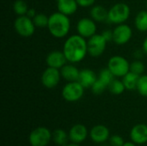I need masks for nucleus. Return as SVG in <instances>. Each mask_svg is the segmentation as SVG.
Masks as SVG:
<instances>
[{"label":"nucleus","mask_w":147,"mask_h":146,"mask_svg":"<svg viewBox=\"0 0 147 146\" xmlns=\"http://www.w3.org/2000/svg\"><path fill=\"white\" fill-rule=\"evenodd\" d=\"M91 140L96 144H102L109 139L110 133L109 128L103 125H96L93 126L90 132Z\"/></svg>","instance_id":"nucleus-14"},{"label":"nucleus","mask_w":147,"mask_h":146,"mask_svg":"<svg viewBox=\"0 0 147 146\" xmlns=\"http://www.w3.org/2000/svg\"><path fill=\"white\" fill-rule=\"evenodd\" d=\"M115 76L112 72L109 70V68H105L101 70L99 76L91 87V90L95 95H101L107 89H109V84L115 79Z\"/></svg>","instance_id":"nucleus-8"},{"label":"nucleus","mask_w":147,"mask_h":146,"mask_svg":"<svg viewBox=\"0 0 147 146\" xmlns=\"http://www.w3.org/2000/svg\"><path fill=\"white\" fill-rule=\"evenodd\" d=\"M132 34V28L127 24H118L113 30V41L116 45H125L131 40Z\"/></svg>","instance_id":"nucleus-10"},{"label":"nucleus","mask_w":147,"mask_h":146,"mask_svg":"<svg viewBox=\"0 0 147 146\" xmlns=\"http://www.w3.org/2000/svg\"><path fill=\"white\" fill-rule=\"evenodd\" d=\"M69 139V134L62 129H56L52 133V140L59 146H65L67 145Z\"/></svg>","instance_id":"nucleus-22"},{"label":"nucleus","mask_w":147,"mask_h":146,"mask_svg":"<svg viewBox=\"0 0 147 146\" xmlns=\"http://www.w3.org/2000/svg\"><path fill=\"white\" fill-rule=\"evenodd\" d=\"M142 49H143V52L147 55V37L145 39V40H144V42H143Z\"/></svg>","instance_id":"nucleus-32"},{"label":"nucleus","mask_w":147,"mask_h":146,"mask_svg":"<svg viewBox=\"0 0 147 146\" xmlns=\"http://www.w3.org/2000/svg\"><path fill=\"white\" fill-rule=\"evenodd\" d=\"M90 16L95 22H102L103 21L108 20L109 10H107L102 5H95L90 9Z\"/></svg>","instance_id":"nucleus-20"},{"label":"nucleus","mask_w":147,"mask_h":146,"mask_svg":"<svg viewBox=\"0 0 147 146\" xmlns=\"http://www.w3.org/2000/svg\"><path fill=\"white\" fill-rule=\"evenodd\" d=\"M125 89L126 88L122 80L121 81L118 79H114L109 86V90L113 95H121Z\"/></svg>","instance_id":"nucleus-25"},{"label":"nucleus","mask_w":147,"mask_h":146,"mask_svg":"<svg viewBox=\"0 0 147 146\" xmlns=\"http://www.w3.org/2000/svg\"><path fill=\"white\" fill-rule=\"evenodd\" d=\"M130 138L133 142L137 145H144L147 143V125L137 124L130 132Z\"/></svg>","instance_id":"nucleus-16"},{"label":"nucleus","mask_w":147,"mask_h":146,"mask_svg":"<svg viewBox=\"0 0 147 146\" xmlns=\"http://www.w3.org/2000/svg\"><path fill=\"white\" fill-rule=\"evenodd\" d=\"M78 6H81V7H90V6H92L96 0H76Z\"/></svg>","instance_id":"nucleus-30"},{"label":"nucleus","mask_w":147,"mask_h":146,"mask_svg":"<svg viewBox=\"0 0 147 146\" xmlns=\"http://www.w3.org/2000/svg\"><path fill=\"white\" fill-rule=\"evenodd\" d=\"M140 75H137L132 71H129L122 77V82L125 85L126 89L127 90H134L137 89L138 82L140 79Z\"/></svg>","instance_id":"nucleus-21"},{"label":"nucleus","mask_w":147,"mask_h":146,"mask_svg":"<svg viewBox=\"0 0 147 146\" xmlns=\"http://www.w3.org/2000/svg\"><path fill=\"white\" fill-rule=\"evenodd\" d=\"M109 144L111 146H123L125 144V141L123 138L120 135H112L109 138Z\"/></svg>","instance_id":"nucleus-29"},{"label":"nucleus","mask_w":147,"mask_h":146,"mask_svg":"<svg viewBox=\"0 0 147 146\" xmlns=\"http://www.w3.org/2000/svg\"><path fill=\"white\" fill-rule=\"evenodd\" d=\"M52 140V133L45 126H39L34 129L28 137L31 146H47Z\"/></svg>","instance_id":"nucleus-6"},{"label":"nucleus","mask_w":147,"mask_h":146,"mask_svg":"<svg viewBox=\"0 0 147 146\" xmlns=\"http://www.w3.org/2000/svg\"><path fill=\"white\" fill-rule=\"evenodd\" d=\"M146 7H147V3H146Z\"/></svg>","instance_id":"nucleus-35"},{"label":"nucleus","mask_w":147,"mask_h":146,"mask_svg":"<svg viewBox=\"0 0 147 146\" xmlns=\"http://www.w3.org/2000/svg\"><path fill=\"white\" fill-rule=\"evenodd\" d=\"M84 93V88L78 82H68L63 89H62V96L63 98L69 102H74L79 101Z\"/></svg>","instance_id":"nucleus-7"},{"label":"nucleus","mask_w":147,"mask_h":146,"mask_svg":"<svg viewBox=\"0 0 147 146\" xmlns=\"http://www.w3.org/2000/svg\"><path fill=\"white\" fill-rule=\"evenodd\" d=\"M28 6L24 0H16L13 3V10L18 16L26 15L28 11Z\"/></svg>","instance_id":"nucleus-24"},{"label":"nucleus","mask_w":147,"mask_h":146,"mask_svg":"<svg viewBox=\"0 0 147 146\" xmlns=\"http://www.w3.org/2000/svg\"><path fill=\"white\" fill-rule=\"evenodd\" d=\"M108 68L115 77H123L130 71V63L124 57L115 55L109 59Z\"/></svg>","instance_id":"nucleus-3"},{"label":"nucleus","mask_w":147,"mask_h":146,"mask_svg":"<svg viewBox=\"0 0 147 146\" xmlns=\"http://www.w3.org/2000/svg\"><path fill=\"white\" fill-rule=\"evenodd\" d=\"M77 30L79 35L84 38H90L96 34V25L93 19L82 18L78 22Z\"/></svg>","instance_id":"nucleus-12"},{"label":"nucleus","mask_w":147,"mask_h":146,"mask_svg":"<svg viewBox=\"0 0 147 146\" xmlns=\"http://www.w3.org/2000/svg\"><path fill=\"white\" fill-rule=\"evenodd\" d=\"M57 7L59 12L69 16L78 10V4L76 0H58Z\"/></svg>","instance_id":"nucleus-18"},{"label":"nucleus","mask_w":147,"mask_h":146,"mask_svg":"<svg viewBox=\"0 0 147 146\" xmlns=\"http://www.w3.org/2000/svg\"><path fill=\"white\" fill-rule=\"evenodd\" d=\"M61 77L67 82H75L78 81L80 71L73 65L66 64L60 70Z\"/></svg>","instance_id":"nucleus-19"},{"label":"nucleus","mask_w":147,"mask_h":146,"mask_svg":"<svg viewBox=\"0 0 147 146\" xmlns=\"http://www.w3.org/2000/svg\"><path fill=\"white\" fill-rule=\"evenodd\" d=\"M96 79H97L96 75L92 70L84 69V70L80 71L78 82L84 89H88V88H91L93 86V84L95 83Z\"/></svg>","instance_id":"nucleus-17"},{"label":"nucleus","mask_w":147,"mask_h":146,"mask_svg":"<svg viewBox=\"0 0 147 146\" xmlns=\"http://www.w3.org/2000/svg\"><path fill=\"white\" fill-rule=\"evenodd\" d=\"M32 19H33V22H34L35 27L46 28L48 25L49 16H47L44 13H37Z\"/></svg>","instance_id":"nucleus-26"},{"label":"nucleus","mask_w":147,"mask_h":146,"mask_svg":"<svg viewBox=\"0 0 147 146\" xmlns=\"http://www.w3.org/2000/svg\"><path fill=\"white\" fill-rule=\"evenodd\" d=\"M102 36L106 39L107 41L112 40H113V31H110V30H105L102 33Z\"/></svg>","instance_id":"nucleus-31"},{"label":"nucleus","mask_w":147,"mask_h":146,"mask_svg":"<svg viewBox=\"0 0 147 146\" xmlns=\"http://www.w3.org/2000/svg\"><path fill=\"white\" fill-rule=\"evenodd\" d=\"M47 28L50 34L58 39L65 37L71 28L69 16L58 11L49 15Z\"/></svg>","instance_id":"nucleus-2"},{"label":"nucleus","mask_w":147,"mask_h":146,"mask_svg":"<svg viewBox=\"0 0 147 146\" xmlns=\"http://www.w3.org/2000/svg\"><path fill=\"white\" fill-rule=\"evenodd\" d=\"M107 42L108 41L102 34H94L93 36L89 38V40L87 41L88 53L93 58L100 57L106 49Z\"/></svg>","instance_id":"nucleus-9"},{"label":"nucleus","mask_w":147,"mask_h":146,"mask_svg":"<svg viewBox=\"0 0 147 146\" xmlns=\"http://www.w3.org/2000/svg\"><path fill=\"white\" fill-rule=\"evenodd\" d=\"M137 144H135L134 142H125V144L123 145V146H136Z\"/></svg>","instance_id":"nucleus-33"},{"label":"nucleus","mask_w":147,"mask_h":146,"mask_svg":"<svg viewBox=\"0 0 147 146\" xmlns=\"http://www.w3.org/2000/svg\"><path fill=\"white\" fill-rule=\"evenodd\" d=\"M65 146H80L78 144H75V143H71V144H67Z\"/></svg>","instance_id":"nucleus-34"},{"label":"nucleus","mask_w":147,"mask_h":146,"mask_svg":"<svg viewBox=\"0 0 147 146\" xmlns=\"http://www.w3.org/2000/svg\"><path fill=\"white\" fill-rule=\"evenodd\" d=\"M60 77L61 73L59 69L47 66V68L43 71L40 80L44 87L47 89H53L59 84Z\"/></svg>","instance_id":"nucleus-11"},{"label":"nucleus","mask_w":147,"mask_h":146,"mask_svg":"<svg viewBox=\"0 0 147 146\" xmlns=\"http://www.w3.org/2000/svg\"><path fill=\"white\" fill-rule=\"evenodd\" d=\"M137 90L142 96L147 97V75H141L140 77Z\"/></svg>","instance_id":"nucleus-27"},{"label":"nucleus","mask_w":147,"mask_h":146,"mask_svg":"<svg viewBox=\"0 0 147 146\" xmlns=\"http://www.w3.org/2000/svg\"><path fill=\"white\" fill-rule=\"evenodd\" d=\"M63 52L70 63L82 61L88 53V46L85 38L79 34H73L67 38L63 46Z\"/></svg>","instance_id":"nucleus-1"},{"label":"nucleus","mask_w":147,"mask_h":146,"mask_svg":"<svg viewBox=\"0 0 147 146\" xmlns=\"http://www.w3.org/2000/svg\"><path fill=\"white\" fill-rule=\"evenodd\" d=\"M66 57L63 51H53L49 52L46 58V63L48 67L56 68L60 70L67 63Z\"/></svg>","instance_id":"nucleus-13"},{"label":"nucleus","mask_w":147,"mask_h":146,"mask_svg":"<svg viewBox=\"0 0 147 146\" xmlns=\"http://www.w3.org/2000/svg\"><path fill=\"white\" fill-rule=\"evenodd\" d=\"M130 15V8L127 3H118L113 5L109 10L108 21L115 24L124 23Z\"/></svg>","instance_id":"nucleus-4"},{"label":"nucleus","mask_w":147,"mask_h":146,"mask_svg":"<svg viewBox=\"0 0 147 146\" xmlns=\"http://www.w3.org/2000/svg\"><path fill=\"white\" fill-rule=\"evenodd\" d=\"M69 139L71 143L81 144L83 143L88 136V130L84 125L76 124L69 131Z\"/></svg>","instance_id":"nucleus-15"},{"label":"nucleus","mask_w":147,"mask_h":146,"mask_svg":"<svg viewBox=\"0 0 147 146\" xmlns=\"http://www.w3.org/2000/svg\"><path fill=\"white\" fill-rule=\"evenodd\" d=\"M14 28L20 36L25 38L32 36L35 31V25L33 19L27 15L18 16L14 22Z\"/></svg>","instance_id":"nucleus-5"},{"label":"nucleus","mask_w":147,"mask_h":146,"mask_svg":"<svg viewBox=\"0 0 147 146\" xmlns=\"http://www.w3.org/2000/svg\"><path fill=\"white\" fill-rule=\"evenodd\" d=\"M130 71L141 76L143 74V72L145 71V65L141 61L135 60L130 64Z\"/></svg>","instance_id":"nucleus-28"},{"label":"nucleus","mask_w":147,"mask_h":146,"mask_svg":"<svg viewBox=\"0 0 147 146\" xmlns=\"http://www.w3.org/2000/svg\"><path fill=\"white\" fill-rule=\"evenodd\" d=\"M135 27L138 30L141 32H146L147 31V11L142 10L140 11L136 17H135Z\"/></svg>","instance_id":"nucleus-23"}]
</instances>
